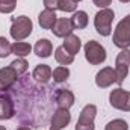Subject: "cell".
I'll list each match as a JSON object with an SVG mask.
<instances>
[{
  "label": "cell",
  "instance_id": "cell-1",
  "mask_svg": "<svg viewBox=\"0 0 130 130\" xmlns=\"http://www.w3.org/2000/svg\"><path fill=\"white\" fill-rule=\"evenodd\" d=\"M32 30H33V23L29 17H26V15L12 17V26L9 29L12 39L23 41L32 33Z\"/></svg>",
  "mask_w": 130,
  "mask_h": 130
},
{
  "label": "cell",
  "instance_id": "cell-2",
  "mask_svg": "<svg viewBox=\"0 0 130 130\" xmlns=\"http://www.w3.org/2000/svg\"><path fill=\"white\" fill-rule=\"evenodd\" d=\"M113 18H115V12L110 8L100 9L94 17V27H95L97 33H100L101 36H109L112 33Z\"/></svg>",
  "mask_w": 130,
  "mask_h": 130
},
{
  "label": "cell",
  "instance_id": "cell-3",
  "mask_svg": "<svg viewBox=\"0 0 130 130\" xmlns=\"http://www.w3.org/2000/svg\"><path fill=\"white\" fill-rule=\"evenodd\" d=\"M112 41H113V45H117L121 50L130 47V14L117 24Z\"/></svg>",
  "mask_w": 130,
  "mask_h": 130
},
{
  "label": "cell",
  "instance_id": "cell-4",
  "mask_svg": "<svg viewBox=\"0 0 130 130\" xmlns=\"http://www.w3.org/2000/svg\"><path fill=\"white\" fill-rule=\"evenodd\" d=\"M83 50H85V59H86L91 65H101L106 61V58H107L106 48H104L100 42L94 41V39L88 41V42L85 44Z\"/></svg>",
  "mask_w": 130,
  "mask_h": 130
},
{
  "label": "cell",
  "instance_id": "cell-5",
  "mask_svg": "<svg viewBox=\"0 0 130 130\" xmlns=\"http://www.w3.org/2000/svg\"><path fill=\"white\" fill-rule=\"evenodd\" d=\"M109 103L113 109L130 112V91H126L123 88L112 89L109 94Z\"/></svg>",
  "mask_w": 130,
  "mask_h": 130
},
{
  "label": "cell",
  "instance_id": "cell-6",
  "mask_svg": "<svg viewBox=\"0 0 130 130\" xmlns=\"http://www.w3.org/2000/svg\"><path fill=\"white\" fill-rule=\"evenodd\" d=\"M129 67H130V50L124 48L118 53L115 59V74H117V85H123L124 79L129 74Z\"/></svg>",
  "mask_w": 130,
  "mask_h": 130
},
{
  "label": "cell",
  "instance_id": "cell-7",
  "mask_svg": "<svg viewBox=\"0 0 130 130\" xmlns=\"http://www.w3.org/2000/svg\"><path fill=\"white\" fill-rule=\"evenodd\" d=\"M95 115H97V106L95 104H86L79 115L76 130H94L95 129V126H94Z\"/></svg>",
  "mask_w": 130,
  "mask_h": 130
},
{
  "label": "cell",
  "instance_id": "cell-8",
  "mask_svg": "<svg viewBox=\"0 0 130 130\" xmlns=\"http://www.w3.org/2000/svg\"><path fill=\"white\" fill-rule=\"evenodd\" d=\"M71 121V113L68 109L64 107H58L55 110V113L52 115L50 120V130H62L65 129Z\"/></svg>",
  "mask_w": 130,
  "mask_h": 130
},
{
  "label": "cell",
  "instance_id": "cell-9",
  "mask_svg": "<svg viewBox=\"0 0 130 130\" xmlns=\"http://www.w3.org/2000/svg\"><path fill=\"white\" fill-rule=\"evenodd\" d=\"M18 74L15 73V70L9 65V67H5V68H0V91L5 92L8 89H11L15 82L18 80Z\"/></svg>",
  "mask_w": 130,
  "mask_h": 130
},
{
  "label": "cell",
  "instance_id": "cell-10",
  "mask_svg": "<svg viewBox=\"0 0 130 130\" xmlns=\"http://www.w3.org/2000/svg\"><path fill=\"white\" fill-rule=\"evenodd\" d=\"M113 83H117L115 68L104 67V68H101L97 73V76H95V85H97L98 88H109Z\"/></svg>",
  "mask_w": 130,
  "mask_h": 130
},
{
  "label": "cell",
  "instance_id": "cell-11",
  "mask_svg": "<svg viewBox=\"0 0 130 130\" xmlns=\"http://www.w3.org/2000/svg\"><path fill=\"white\" fill-rule=\"evenodd\" d=\"M56 21H58V15H56V12L53 9H44L38 15V23H39L41 29L52 30L53 26L56 24Z\"/></svg>",
  "mask_w": 130,
  "mask_h": 130
},
{
  "label": "cell",
  "instance_id": "cell-12",
  "mask_svg": "<svg viewBox=\"0 0 130 130\" xmlns=\"http://www.w3.org/2000/svg\"><path fill=\"white\" fill-rule=\"evenodd\" d=\"M73 30H74V27H73L71 18H58L56 24L52 29L53 35L58 36V38H65L67 35L73 33Z\"/></svg>",
  "mask_w": 130,
  "mask_h": 130
},
{
  "label": "cell",
  "instance_id": "cell-13",
  "mask_svg": "<svg viewBox=\"0 0 130 130\" xmlns=\"http://www.w3.org/2000/svg\"><path fill=\"white\" fill-rule=\"evenodd\" d=\"M55 103L58 104V107L70 109L74 104V94L70 89H58L55 92Z\"/></svg>",
  "mask_w": 130,
  "mask_h": 130
},
{
  "label": "cell",
  "instance_id": "cell-14",
  "mask_svg": "<svg viewBox=\"0 0 130 130\" xmlns=\"http://www.w3.org/2000/svg\"><path fill=\"white\" fill-rule=\"evenodd\" d=\"M15 115L14 101L8 95H0V120H11Z\"/></svg>",
  "mask_w": 130,
  "mask_h": 130
},
{
  "label": "cell",
  "instance_id": "cell-15",
  "mask_svg": "<svg viewBox=\"0 0 130 130\" xmlns=\"http://www.w3.org/2000/svg\"><path fill=\"white\" fill-rule=\"evenodd\" d=\"M52 68L47 64H39L38 67H35L32 73V77L38 82V83H48L52 79Z\"/></svg>",
  "mask_w": 130,
  "mask_h": 130
},
{
  "label": "cell",
  "instance_id": "cell-16",
  "mask_svg": "<svg viewBox=\"0 0 130 130\" xmlns=\"http://www.w3.org/2000/svg\"><path fill=\"white\" fill-rule=\"evenodd\" d=\"M62 47H64L68 53H71L73 56H76L80 52V48H82V41H80V38L77 35L70 33V35H67L64 38V45Z\"/></svg>",
  "mask_w": 130,
  "mask_h": 130
},
{
  "label": "cell",
  "instance_id": "cell-17",
  "mask_svg": "<svg viewBox=\"0 0 130 130\" xmlns=\"http://www.w3.org/2000/svg\"><path fill=\"white\" fill-rule=\"evenodd\" d=\"M33 52H35V55L39 56V58H48V56H52L53 44H52V41H48V39H45V38L38 39V41L35 42V45H33Z\"/></svg>",
  "mask_w": 130,
  "mask_h": 130
},
{
  "label": "cell",
  "instance_id": "cell-18",
  "mask_svg": "<svg viewBox=\"0 0 130 130\" xmlns=\"http://www.w3.org/2000/svg\"><path fill=\"white\" fill-rule=\"evenodd\" d=\"M88 21H89V18H88V14L85 11H76L73 14V17H71L73 27L77 29V30L79 29H85L88 26Z\"/></svg>",
  "mask_w": 130,
  "mask_h": 130
},
{
  "label": "cell",
  "instance_id": "cell-19",
  "mask_svg": "<svg viewBox=\"0 0 130 130\" xmlns=\"http://www.w3.org/2000/svg\"><path fill=\"white\" fill-rule=\"evenodd\" d=\"M30 52H32V45H30L29 42L15 41V42L12 44V55H15L17 58H26Z\"/></svg>",
  "mask_w": 130,
  "mask_h": 130
},
{
  "label": "cell",
  "instance_id": "cell-20",
  "mask_svg": "<svg viewBox=\"0 0 130 130\" xmlns=\"http://www.w3.org/2000/svg\"><path fill=\"white\" fill-rule=\"evenodd\" d=\"M55 59H56L58 64L64 65V67H67V65H70V64L74 62V56H73L71 53H68L62 45L55 50Z\"/></svg>",
  "mask_w": 130,
  "mask_h": 130
},
{
  "label": "cell",
  "instance_id": "cell-21",
  "mask_svg": "<svg viewBox=\"0 0 130 130\" xmlns=\"http://www.w3.org/2000/svg\"><path fill=\"white\" fill-rule=\"evenodd\" d=\"M52 77H53V80L56 83H64V82L68 80V77H70V70L67 67H64V65L56 67L53 70V73H52Z\"/></svg>",
  "mask_w": 130,
  "mask_h": 130
},
{
  "label": "cell",
  "instance_id": "cell-22",
  "mask_svg": "<svg viewBox=\"0 0 130 130\" xmlns=\"http://www.w3.org/2000/svg\"><path fill=\"white\" fill-rule=\"evenodd\" d=\"M9 65H11V67L15 70V73H17L18 76L24 74V73L27 71V67H29L27 61H26L24 58H17V59H14V61H12Z\"/></svg>",
  "mask_w": 130,
  "mask_h": 130
},
{
  "label": "cell",
  "instance_id": "cell-23",
  "mask_svg": "<svg viewBox=\"0 0 130 130\" xmlns=\"http://www.w3.org/2000/svg\"><path fill=\"white\" fill-rule=\"evenodd\" d=\"M104 130H129V124L127 121L121 120V118H117V120H112L106 124Z\"/></svg>",
  "mask_w": 130,
  "mask_h": 130
},
{
  "label": "cell",
  "instance_id": "cell-24",
  "mask_svg": "<svg viewBox=\"0 0 130 130\" xmlns=\"http://www.w3.org/2000/svg\"><path fill=\"white\" fill-rule=\"evenodd\" d=\"M56 9H59L62 12H76L77 11V3L74 0H59Z\"/></svg>",
  "mask_w": 130,
  "mask_h": 130
},
{
  "label": "cell",
  "instance_id": "cell-25",
  "mask_svg": "<svg viewBox=\"0 0 130 130\" xmlns=\"http://www.w3.org/2000/svg\"><path fill=\"white\" fill-rule=\"evenodd\" d=\"M11 53H12V44L5 36H0V58H8Z\"/></svg>",
  "mask_w": 130,
  "mask_h": 130
},
{
  "label": "cell",
  "instance_id": "cell-26",
  "mask_svg": "<svg viewBox=\"0 0 130 130\" xmlns=\"http://www.w3.org/2000/svg\"><path fill=\"white\" fill-rule=\"evenodd\" d=\"M17 6V0H0V12L11 14Z\"/></svg>",
  "mask_w": 130,
  "mask_h": 130
},
{
  "label": "cell",
  "instance_id": "cell-27",
  "mask_svg": "<svg viewBox=\"0 0 130 130\" xmlns=\"http://www.w3.org/2000/svg\"><path fill=\"white\" fill-rule=\"evenodd\" d=\"M42 2H44L45 9H53V11H56V8H58V2H59V0H42Z\"/></svg>",
  "mask_w": 130,
  "mask_h": 130
},
{
  "label": "cell",
  "instance_id": "cell-28",
  "mask_svg": "<svg viewBox=\"0 0 130 130\" xmlns=\"http://www.w3.org/2000/svg\"><path fill=\"white\" fill-rule=\"evenodd\" d=\"M17 130H32L30 127H27V126H21V127H18Z\"/></svg>",
  "mask_w": 130,
  "mask_h": 130
},
{
  "label": "cell",
  "instance_id": "cell-29",
  "mask_svg": "<svg viewBox=\"0 0 130 130\" xmlns=\"http://www.w3.org/2000/svg\"><path fill=\"white\" fill-rule=\"evenodd\" d=\"M120 2H121V3H129L130 0H120Z\"/></svg>",
  "mask_w": 130,
  "mask_h": 130
},
{
  "label": "cell",
  "instance_id": "cell-30",
  "mask_svg": "<svg viewBox=\"0 0 130 130\" xmlns=\"http://www.w3.org/2000/svg\"><path fill=\"white\" fill-rule=\"evenodd\" d=\"M0 130H6V127L5 126H0Z\"/></svg>",
  "mask_w": 130,
  "mask_h": 130
},
{
  "label": "cell",
  "instance_id": "cell-31",
  "mask_svg": "<svg viewBox=\"0 0 130 130\" xmlns=\"http://www.w3.org/2000/svg\"><path fill=\"white\" fill-rule=\"evenodd\" d=\"M74 2H76V3H79V2H82V0H74Z\"/></svg>",
  "mask_w": 130,
  "mask_h": 130
}]
</instances>
